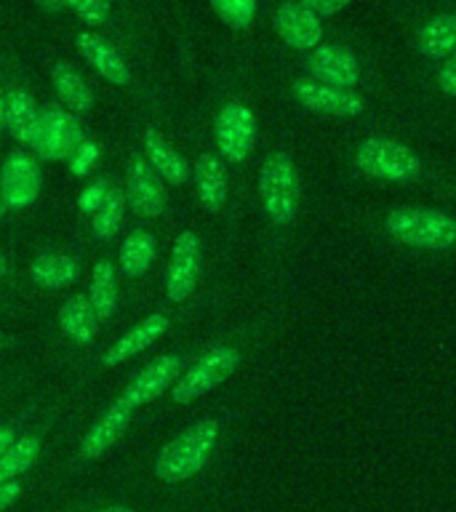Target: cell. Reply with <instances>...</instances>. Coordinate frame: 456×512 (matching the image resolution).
<instances>
[{
  "instance_id": "4dcf8cb0",
  "label": "cell",
  "mask_w": 456,
  "mask_h": 512,
  "mask_svg": "<svg viewBox=\"0 0 456 512\" xmlns=\"http://www.w3.org/2000/svg\"><path fill=\"white\" fill-rule=\"evenodd\" d=\"M438 86L443 94L456 96V54L448 56L446 64L438 70Z\"/></svg>"
},
{
  "instance_id": "1f68e13d",
  "label": "cell",
  "mask_w": 456,
  "mask_h": 512,
  "mask_svg": "<svg viewBox=\"0 0 456 512\" xmlns=\"http://www.w3.org/2000/svg\"><path fill=\"white\" fill-rule=\"evenodd\" d=\"M94 158H96V147L91 142H86L78 152H75V158H72V171H75L78 176H83Z\"/></svg>"
},
{
  "instance_id": "ba28073f",
  "label": "cell",
  "mask_w": 456,
  "mask_h": 512,
  "mask_svg": "<svg viewBox=\"0 0 456 512\" xmlns=\"http://www.w3.org/2000/svg\"><path fill=\"white\" fill-rule=\"evenodd\" d=\"M43 176L35 158L27 152H11L0 168V200L6 208H27L38 200Z\"/></svg>"
},
{
  "instance_id": "f546056e",
  "label": "cell",
  "mask_w": 456,
  "mask_h": 512,
  "mask_svg": "<svg viewBox=\"0 0 456 512\" xmlns=\"http://www.w3.org/2000/svg\"><path fill=\"white\" fill-rule=\"evenodd\" d=\"M67 8L88 24H104L110 16V0H70Z\"/></svg>"
},
{
  "instance_id": "ffe728a7",
  "label": "cell",
  "mask_w": 456,
  "mask_h": 512,
  "mask_svg": "<svg viewBox=\"0 0 456 512\" xmlns=\"http://www.w3.org/2000/svg\"><path fill=\"white\" fill-rule=\"evenodd\" d=\"M6 128L16 142L35 147L40 131V110L27 91H11L6 99Z\"/></svg>"
},
{
  "instance_id": "9a60e30c",
  "label": "cell",
  "mask_w": 456,
  "mask_h": 512,
  "mask_svg": "<svg viewBox=\"0 0 456 512\" xmlns=\"http://www.w3.org/2000/svg\"><path fill=\"white\" fill-rule=\"evenodd\" d=\"M131 419H134V408L128 406L126 400L120 398L118 403H112L102 419L86 432V438L80 443V454L86 459H99L107 448H112L123 438V432L131 427Z\"/></svg>"
},
{
  "instance_id": "44dd1931",
  "label": "cell",
  "mask_w": 456,
  "mask_h": 512,
  "mask_svg": "<svg viewBox=\"0 0 456 512\" xmlns=\"http://www.w3.org/2000/svg\"><path fill=\"white\" fill-rule=\"evenodd\" d=\"M99 312L94 310L91 299L83 294L70 296L67 302L62 304L59 310V323H62V331L70 336L72 342L78 344H91L99 334Z\"/></svg>"
},
{
  "instance_id": "5bb4252c",
  "label": "cell",
  "mask_w": 456,
  "mask_h": 512,
  "mask_svg": "<svg viewBox=\"0 0 456 512\" xmlns=\"http://www.w3.org/2000/svg\"><path fill=\"white\" fill-rule=\"evenodd\" d=\"M179 368H182V358H179V355H163V358L152 360L150 366H144L142 371L131 379V384H128L126 392H123V400H126L131 408L147 406V403L160 398V395L176 382Z\"/></svg>"
},
{
  "instance_id": "74e56055",
  "label": "cell",
  "mask_w": 456,
  "mask_h": 512,
  "mask_svg": "<svg viewBox=\"0 0 456 512\" xmlns=\"http://www.w3.org/2000/svg\"><path fill=\"white\" fill-rule=\"evenodd\" d=\"M6 99L8 94H3V86H0V131L6 128Z\"/></svg>"
},
{
  "instance_id": "5b68a950",
  "label": "cell",
  "mask_w": 456,
  "mask_h": 512,
  "mask_svg": "<svg viewBox=\"0 0 456 512\" xmlns=\"http://www.w3.org/2000/svg\"><path fill=\"white\" fill-rule=\"evenodd\" d=\"M240 363V355L235 347H227V344H216L208 352H203L190 368L187 374L174 384L171 390V398L179 406H187L192 400H198L200 395L216 390L224 379H230L235 374V368Z\"/></svg>"
},
{
  "instance_id": "484cf974",
  "label": "cell",
  "mask_w": 456,
  "mask_h": 512,
  "mask_svg": "<svg viewBox=\"0 0 456 512\" xmlns=\"http://www.w3.org/2000/svg\"><path fill=\"white\" fill-rule=\"evenodd\" d=\"M155 259V238L147 230H134L120 246V270L126 278H142Z\"/></svg>"
},
{
  "instance_id": "ab89813d",
  "label": "cell",
  "mask_w": 456,
  "mask_h": 512,
  "mask_svg": "<svg viewBox=\"0 0 456 512\" xmlns=\"http://www.w3.org/2000/svg\"><path fill=\"white\" fill-rule=\"evenodd\" d=\"M3 275H6V256L0 254V278H3Z\"/></svg>"
},
{
  "instance_id": "836d02e7",
  "label": "cell",
  "mask_w": 456,
  "mask_h": 512,
  "mask_svg": "<svg viewBox=\"0 0 456 512\" xmlns=\"http://www.w3.org/2000/svg\"><path fill=\"white\" fill-rule=\"evenodd\" d=\"M104 192H107V184H104V182L94 184V187H91V190L86 192V198H80V206L86 208L88 214H94L96 206H99V203H102Z\"/></svg>"
},
{
  "instance_id": "4fadbf2b",
  "label": "cell",
  "mask_w": 456,
  "mask_h": 512,
  "mask_svg": "<svg viewBox=\"0 0 456 512\" xmlns=\"http://www.w3.org/2000/svg\"><path fill=\"white\" fill-rule=\"evenodd\" d=\"M128 200L139 216H160L166 211V192L155 168L144 155H131L128 160Z\"/></svg>"
},
{
  "instance_id": "83f0119b",
  "label": "cell",
  "mask_w": 456,
  "mask_h": 512,
  "mask_svg": "<svg viewBox=\"0 0 456 512\" xmlns=\"http://www.w3.org/2000/svg\"><path fill=\"white\" fill-rule=\"evenodd\" d=\"M123 211H126V200H123L120 190L107 187L102 203H99L94 214H91V224H94L96 238L99 240L115 238L120 230V224H123Z\"/></svg>"
},
{
  "instance_id": "7402d4cb",
  "label": "cell",
  "mask_w": 456,
  "mask_h": 512,
  "mask_svg": "<svg viewBox=\"0 0 456 512\" xmlns=\"http://www.w3.org/2000/svg\"><path fill=\"white\" fill-rule=\"evenodd\" d=\"M51 83L59 96V102L70 112H88L94 107V91L88 80L80 75L70 62H56L51 70Z\"/></svg>"
},
{
  "instance_id": "8992f818",
  "label": "cell",
  "mask_w": 456,
  "mask_h": 512,
  "mask_svg": "<svg viewBox=\"0 0 456 512\" xmlns=\"http://www.w3.org/2000/svg\"><path fill=\"white\" fill-rule=\"evenodd\" d=\"M86 144L83 128L62 107H46L40 112V131L35 139L32 150L38 152L43 160H62V158H75V152Z\"/></svg>"
},
{
  "instance_id": "4316f807",
  "label": "cell",
  "mask_w": 456,
  "mask_h": 512,
  "mask_svg": "<svg viewBox=\"0 0 456 512\" xmlns=\"http://www.w3.org/2000/svg\"><path fill=\"white\" fill-rule=\"evenodd\" d=\"M38 454V438H32V435L16 438L6 454L0 456V483H11V480H16L19 475H24L32 464L38 462Z\"/></svg>"
},
{
  "instance_id": "cb8c5ba5",
  "label": "cell",
  "mask_w": 456,
  "mask_h": 512,
  "mask_svg": "<svg viewBox=\"0 0 456 512\" xmlns=\"http://www.w3.org/2000/svg\"><path fill=\"white\" fill-rule=\"evenodd\" d=\"M88 299L99 312V318L107 320L118 312V272L110 259H99L94 264V275H91V288H88Z\"/></svg>"
},
{
  "instance_id": "277c9868",
  "label": "cell",
  "mask_w": 456,
  "mask_h": 512,
  "mask_svg": "<svg viewBox=\"0 0 456 512\" xmlns=\"http://www.w3.org/2000/svg\"><path fill=\"white\" fill-rule=\"evenodd\" d=\"M355 166L384 182H411L422 171V160L403 142L371 136L355 152Z\"/></svg>"
},
{
  "instance_id": "8d00e7d4",
  "label": "cell",
  "mask_w": 456,
  "mask_h": 512,
  "mask_svg": "<svg viewBox=\"0 0 456 512\" xmlns=\"http://www.w3.org/2000/svg\"><path fill=\"white\" fill-rule=\"evenodd\" d=\"M40 6L48 8V11H59V8L70 6V0H38Z\"/></svg>"
},
{
  "instance_id": "d6986e66",
  "label": "cell",
  "mask_w": 456,
  "mask_h": 512,
  "mask_svg": "<svg viewBox=\"0 0 456 512\" xmlns=\"http://www.w3.org/2000/svg\"><path fill=\"white\" fill-rule=\"evenodd\" d=\"M195 184H198V198L203 208L211 214L222 211L227 200V171L214 152H203L195 160Z\"/></svg>"
},
{
  "instance_id": "30bf717a",
  "label": "cell",
  "mask_w": 456,
  "mask_h": 512,
  "mask_svg": "<svg viewBox=\"0 0 456 512\" xmlns=\"http://www.w3.org/2000/svg\"><path fill=\"white\" fill-rule=\"evenodd\" d=\"M200 256L203 246L195 232H182L174 240L171 262L166 267V296L171 302H184L198 286L200 275Z\"/></svg>"
},
{
  "instance_id": "d4e9b609",
  "label": "cell",
  "mask_w": 456,
  "mask_h": 512,
  "mask_svg": "<svg viewBox=\"0 0 456 512\" xmlns=\"http://www.w3.org/2000/svg\"><path fill=\"white\" fill-rule=\"evenodd\" d=\"M30 275L43 288H67L80 278V267L67 254H43L32 262Z\"/></svg>"
},
{
  "instance_id": "2e32d148",
  "label": "cell",
  "mask_w": 456,
  "mask_h": 512,
  "mask_svg": "<svg viewBox=\"0 0 456 512\" xmlns=\"http://www.w3.org/2000/svg\"><path fill=\"white\" fill-rule=\"evenodd\" d=\"M78 51L104 80H110L112 86H128L131 83V70H128L126 59L102 35H96V32H80Z\"/></svg>"
},
{
  "instance_id": "d590c367",
  "label": "cell",
  "mask_w": 456,
  "mask_h": 512,
  "mask_svg": "<svg viewBox=\"0 0 456 512\" xmlns=\"http://www.w3.org/2000/svg\"><path fill=\"white\" fill-rule=\"evenodd\" d=\"M14 440H16V432L11 430V427H0V456L6 454Z\"/></svg>"
},
{
  "instance_id": "9c48e42d",
  "label": "cell",
  "mask_w": 456,
  "mask_h": 512,
  "mask_svg": "<svg viewBox=\"0 0 456 512\" xmlns=\"http://www.w3.org/2000/svg\"><path fill=\"white\" fill-rule=\"evenodd\" d=\"M294 99L302 107L312 112H320V115H339V118H358L366 112V102L363 96L355 94V91H347V88H334L326 86V83H318V80H296L294 86Z\"/></svg>"
},
{
  "instance_id": "d6a6232c",
  "label": "cell",
  "mask_w": 456,
  "mask_h": 512,
  "mask_svg": "<svg viewBox=\"0 0 456 512\" xmlns=\"http://www.w3.org/2000/svg\"><path fill=\"white\" fill-rule=\"evenodd\" d=\"M302 3L307 8H312L318 16H331L336 14V11H342L350 0H302Z\"/></svg>"
},
{
  "instance_id": "7c38bea8",
  "label": "cell",
  "mask_w": 456,
  "mask_h": 512,
  "mask_svg": "<svg viewBox=\"0 0 456 512\" xmlns=\"http://www.w3.org/2000/svg\"><path fill=\"white\" fill-rule=\"evenodd\" d=\"M275 32L286 46L296 48V51H315L318 43L323 40V22L320 16L307 8L304 3L288 0L275 11L272 16Z\"/></svg>"
},
{
  "instance_id": "3957f363",
  "label": "cell",
  "mask_w": 456,
  "mask_h": 512,
  "mask_svg": "<svg viewBox=\"0 0 456 512\" xmlns=\"http://www.w3.org/2000/svg\"><path fill=\"white\" fill-rule=\"evenodd\" d=\"M299 171L288 152H272L267 155L259 171V195H262L264 214L275 224L294 222L299 211Z\"/></svg>"
},
{
  "instance_id": "6da1fadb",
  "label": "cell",
  "mask_w": 456,
  "mask_h": 512,
  "mask_svg": "<svg viewBox=\"0 0 456 512\" xmlns=\"http://www.w3.org/2000/svg\"><path fill=\"white\" fill-rule=\"evenodd\" d=\"M216 440H219L216 419H203V422L192 424L190 430L182 432L160 451L155 459V475L163 483H182V480L192 478L195 472L203 470V464L216 448Z\"/></svg>"
},
{
  "instance_id": "ac0fdd59",
  "label": "cell",
  "mask_w": 456,
  "mask_h": 512,
  "mask_svg": "<svg viewBox=\"0 0 456 512\" xmlns=\"http://www.w3.org/2000/svg\"><path fill=\"white\" fill-rule=\"evenodd\" d=\"M144 158L150 160V166L155 168V174L163 176L168 184H184L190 179V166L179 152L171 147L166 136L147 128L144 131Z\"/></svg>"
},
{
  "instance_id": "8fae6325",
  "label": "cell",
  "mask_w": 456,
  "mask_h": 512,
  "mask_svg": "<svg viewBox=\"0 0 456 512\" xmlns=\"http://www.w3.org/2000/svg\"><path fill=\"white\" fill-rule=\"evenodd\" d=\"M307 70H310L312 80L334 88H347V91L358 86L360 80L358 59L350 48L339 46V43H323L315 51H310Z\"/></svg>"
},
{
  "instance_id": "e0dca14e",
  "label": "cell",
  "mask_w": 456,
  "mask_h": 512,
  "mask_svg": "<svg viewBox=\"0 0 456 512\" xmlns=\"http://www.w3.org/2000/svg\"><path fill=\"white\" fill-rule=\"evenodd\" d=\"M168 331V318L166 315H147L142 323H136L128 334H123L118 342L112 344L110 350L104 352L102 363L104 366H120V363H126L128 358H134L139 352H144L150 344H155L160 336Z\"/></svg>"
},
{
  "instance_id": "52a82bcc",
  "label": "cell",
  "mask_w": 456,
  "mask_h": 512,
  "mask_svg": "<svg viewBox=\"0 0 456 512\" xmlns=\"http://www.w3.org/2000/svg\"><path fill=\"white\" fill-rule=\"evenodd\" d=\"M216 147L224 160L243 163L256 142V118L246 104L232 102L216 115Z\"/></svg>"
},
{
  "instance_id": "e575fe53",
  "label": "cell",
  "mask_w": 456,
  "mask_h": 512,
  "mask_svg": "<svg viewBox=\"0 0 456 512\" xmlns=\"http://www.w3.org/2000/svg\"><path fill=\"white\" fill-rule=\"evenodd\" d=\"M19 494H22V486H19L16 480H11V483H0V512L8 510V507L19 499Z\"/></svg>"
},
{
  "instance_id": "f1b7e54d",
  "label": "cell",
  "mask_w": 456,
  "mask_h": 512,
  "mask_svg": "<svg viewBox=\"0 0 456 512\" xmlns=\"http://www.w3.org/2000/svg\"><path fill=\"white\" fill-rule=\"evenodd\" d=\"M211 6L232 30H246L256 16V0H211Z\"/></svg>"
},
{
  "instance_id": "f35d334b",
  "label": "cell",
  "mask_w": 456,
  "mask_h": 512,
  "mask_svg": "<svg viewBox=\"0 0 456 512\" xmlns=\"http://www.w3.org/2000/svg\"><path fill=\"white\" fill-rule=\"evenodd\" d=\"M99 512H131V510H128V507H104V510Z\"/></svg>"
},
{
  "instance_id": "60d3db41",
  "label": "cell",
  "mask_w": 456,
  "mask_h": 512,
  "mask_svg": "<svg viewBox=\"0 0 456 512\" xmlns=\"http://www.w3.org/2000/svg\"><path fill=\"white\" fill-rule=\"evenodd\" d=\"M3 214H6V203L0 200V219H3Z\"/></svg>"
},
{
  "instance_id": "603a6c76",
  "label": "cell",
  "mask_w": 456,
  "mask_h": 512,
  "mask_svg": "<svg viewBox=\"0 0 456 512\" xmlns=\"http://www.w3.org/2000/svg\"><path fill=\"white\" fill-rule=\"evenodd\" d=\"M416 48L427 59H448L456 54V14H438L416 35Z\"/></svg>"
},
{
  "instance_id": "7a4b0ae2",
  "label": "cell",
  "mask_w": 456,
  "mask_h": 512,
  "mask_svg": "<svg viewBox=\"0 0 456 512\" xmlns=\"http://www.w3.org/2000/svg\"><path fill=\"white\" fill-rule=\"evenodd\" d=\"M392 238L403 246L446 251L456 246V219L432 208H398L384 222Z\"/></svg>"
}]
</instances>
